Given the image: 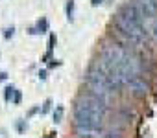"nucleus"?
Listing matches in <instances>:
<instances>
[{
  "label": "nucleus",
  "mask_w": 157,
  "mask_h": 138,
  "mask_svg": "<svg viewBox=\"0 0 157 138\" xmlns=\"http://www.w3.org/2000/svg\"><path fill=\"white\" fill-rule=\"evenodd\" d=\"M102 138H122V134H120V131H107V133H104V136Z\"/></svg>",
  "instance_id": "nucleus-11"
},
{
  "label": "nucleus",
  "mask_w": 157,
  "mask_h": 138,
  "mask_svg": "<svg viewBox=\"0 0 157 138\" xmlns=\"http://www.w3.org/2000/svg\"><path fill=\"white\" fill-rule=\"evenodd\" d=\"M76 133L80 138H102L104 136V129L102 127H96V125H78L76 127Z\"/></svg>",
  "instance_id": "nucleus-6"
},
{
  "label": "nucleus",
  "mask_w": 157,
  "mask_h": 138,
  "mask_svg": "<svg viewBox=\"0 0 157 138\" xmlns=\"http://www.w3.org/2000/svg\"><path fill=\"white\" fill-rule=\"evenodd\" d=\"M102 2H104V0H91V4H93V6H100Z\"/></svg>",
  "instance_id": "nucleus-15"
},
{
  "label": "nucleus",
  "mask_w": 157,
  "mask_h": 138,
  "mask_svg": "<svg viewBox=\"0 0 157 138\" xmlns=\"http://www.w3.org/2000/svg\"><path fill=\"white\" fill-rule=\"evenodd\" d=\"M67 17H68V20H72V17H74V2L72 0H68V4H67Z\"/></svg>",
  "instance_id": "nucleus-12"
},
{
  "label": "nucleus",
  "mask_w": 157,
  "mask_h": 138,
  "mask_svg": "<svg viewBox=\"0 0 157 138\" xmlns=\"http://www.w3.org/2000/svg\"><path fill=\"white\" fill-rule=\"evenodd\" d=\"M46 28H48V22L43 19V20H39V22H37V26H35V28H32V33H44V31H46Z\"/></svg>",
  "instance_id": "nucleus-9"
},
{
  "label": "nucleus",
  "mask_w": 157,
  "mask_h": 138,
  "mask_svg": "<svg viewBox=\"0 0 157 138\" xmlns=\"http://www.w3.org/2000/svg\"><path fill=\"white\" fill-rule=\"evenodd\" d=\"M6 78H8V74H6V72H0V81H4Z\"/></svg>",
  "instance_id": "nucleus-17"
},
{
  "label": "nucleus",
  "mask_w": 157,
  "mask_h": 138,
  "mask_svg": "<svg viewBox=\"0 0 157 138\" xmlns=\"http://www.w3.org/2000/svg\"><path fill=\"white\" fill-rule=\"evenodd\" d=\"M13 33H15V28L11 26V28H8V30H6V33H4V37H6V39H10V37H13Z\"/></svg>",
  "instance_id": "nucleus-14"
},
{
  "label": "nucleus",
  "mask_w": 157,
  "mask_h": 138,
  "mask_svg": "<svg viewBox=\"0 0 157 138\" xmlns=\"http://www.w3.org/2000/svg\"><path fill=\"white\" fill-rule=\"evenodd\" d=\"M133 6L144 19H151L157 13V0H135Z\"/></svg>",
  "instance_id": "nucleus-5"
},
{
  "label": "nucleus",
  "mask_w": 157,
  "mask_h": 138,
  "mask_svg": "<svg viewBox=\"0 0 157 138\" xmlns=\"http://www.w3.org/2000/svg\"><path fill=\"white\" fill-rule=\"evenodd\" d=\"M142 15L139 13V9L129 4V6H124L118 15H117V26L118 30L135 44H140L144 39H146V26L142 24Z\"/></svg>",
  "instance_id": "nucleus-2"
},
{
  "label": "nucleus",
  "mask_w": 157,
  "mask_h": 138,
  "mask_svg": "<svg viewBox=\"0 0 157 138\" xmlns=\"http://www.w3.org/2000/svg\"><path fill=\"white\" fill-rule=\"evenodd\" d=\"M11 96H13V103H21V92L17 89H13V87H8L6 89V100L10 101Z\"/></svg>",
  "instance_id": "nucleus-8"
},
{
  "label": "nucleus",
  "mask_w": 157,
  "mask_h": 138,
  "mask_svg": "<svg viewBox=\"0 0 157 138\" xmlns=\"http://www.w3.org/2000/svg\"><path fill=\"white\" fill-rule=\"evenodd\" d=\"M61 116H63V107H57V112L54 114V122H61Z\"/></svg>",
  "instance_id": "nucleus-13"
},
{
  "label": "nucleus",
  "mask_w": 157,
  "mask_h": 138,
  "mask_svg": "<svg viewBox=\"0 0 157 138\" xmlns=\"http://www.w3.org/2000/svg\"><path fill=\"white\" fill-rule=\"evenodd\" d=\"M128 87H129V90L135 94V96H146L148 94V90H150V87H148V83L142 79V78H131L129 81H128Z\"/></svg>",
  "instance_id": "nucleus-7"
},
{
  "label": "nucleus",
  "mask_w": 157,
  "mask_h": 138,
  "mask_svg": "<svg viewBox=\"0 0 157 138\" xmlns=\"http://www.w3.org/2000/svg\"><path fill=\"white\" fill-rule=\"evenodd\" d=\"M87 87H89V94L98 98L104 105L111 103L113 92L117 90V87L109 81V78L100 70V68H93L87 76Z\"/></svg>",
  "instance_id": "nucleus-3"
},
{
  "label": "nucleus",
  "mask_w": 157,
  "mask_h": 138,
  "mask_svg": "<svg viewBox=\"0 0 157 138\" xmlns=\"http://www.w3.org/2000/svg\"><path fill=\"white\" fill-rule=\"evenodd\" d=\"M128 50H124L122 46H118V44H107V46H104V50H102V59L104 61H107L109 64H113V66H122V63L126 61V57H128Z\"/></svg>",
  "instance_id": "nucleus-4"
},
{
  "label": "nucleus",
  "mask_w": 157,
  "mask_h": 138,
  "mask_svg": "<svg viewBox=\"0 0 157 138\" xmlns=\"http://www.w3.org/2000/svg\"><path fill=\"white\" fill-rule=\"evenodd\" d=\"M148 31H150V33H151V37L157 41V19H153V20H151V24H150Z\"/></svg>",
  "instance_id": "nucleus-10"
},
{
  "label": "nucleus",
  "mask_w": 157,
  "mask_h": 138,
  "mask_svg": "<svg viewBox=\"0 0 157 138\" xmlns=\"http://www.w3.org/2000/svg\"><path fill=\"white\" fill-rule=\"evenodd\" d=\"M107 105H104L98 98L87 94L83 98H80L74 105V125H96L102 127L104 116H105Z\"/></svg>",
  "instance_id": "nucleus-1"
},
{
  "label": "nucleus",
  "mask_w": 157,
  "mask_h": 138,
  "mask_svg": "<svg viewBox=\"0 0 157 138\" xmlns=\"http://www.w3.org/2000/svg\"><path fill=\"white\" fill-rule=\"evenodd\" d=\"M48 109H50V100H48V101H46V103H44V107H43V112H46V111H48Z\"/></svg>",
  "instance_id": "nucleus-16"
}]
</instances>
